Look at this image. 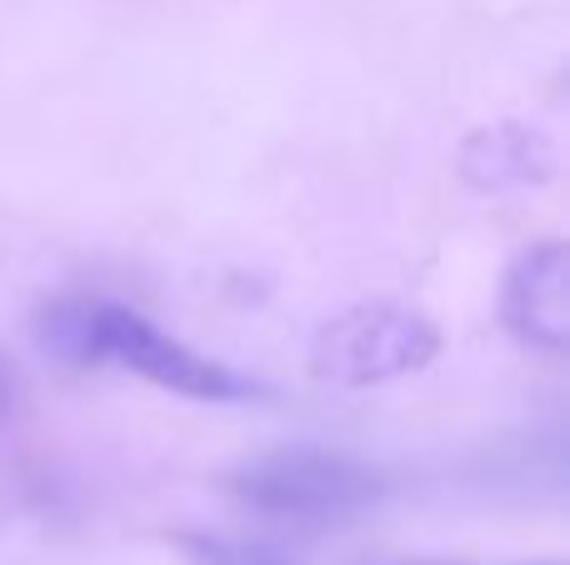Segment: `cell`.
Segmentation results:
<instances>
[{
	"label": "cell",
	"instance_id": "cell-1",
	"mask_svg": "<svg viewBox=\"0 0 570 565\" xmlns=\"http://www.w3.org/2000/svg\"><path fill=\"white\" fill-rule=\"evenodd\" d=\"M40 340L70 366L116 360V366L146 376L150 386H166L190 400H246L261 390L250 376L180 346L176 336L150 326L140 310L110 306V300H60V306H50L40 320Z\"/></svg>",
	"mask_w": 570,
	"mask_h": 565
},
{
	"label": "cell",
	"instance_id": "cell-2",
	"mask_svg": "<svg viewBox=\"0 0 570 565\" xmlns=\"http://www.w3.org/2000/svg\"><path fill=\"white\" fill-rule=\"evenodd\" d=\"M230 490H236L240 506H250L266 521H281L295 531H331L365 516L381 500L385 480L351 456L295 446L240 466L230 476Z\"/></svg>",
	"mask_w": 570,
	"mask_h": 565
},
{
	"label": "cell",
	"instance_id": "cell-3",
	"mask_svg": "<svg viewBox=\"0 0 570 565\" xmlns=\"http://www.w3.org/2000/svg\"><path fill=\"white\" fill-rule=\"evenodd\" d=\"M435 350H441V330L431 316L375 300V306H355L325 320V330L315 336L311 366L331 386H381V380L431 366Z\"/></svg>",
	"mask_w": 570,
	"mask_h": 565
},
{
	"label": "cell",
	"instance_id": "cell-5",
	"mask_svg": "<svg viewBox=\"0 0 570 565\" xmlns=\"http://www.w3.org/2000/svg\"><path fill=\"white\" fill-rule=\"evenodd\" d=\"M465 176L485 190H521L556 176V150L541 130L491 126L465 146Z\"/></svg>",
	"mask_w": 570,
	"mask_h": 565
},
{
	"label": "cell",
	"instance_id": "cell-6",
	"mask_svg": "<svg viewBox=\"0 0 570 565\" xmlns=\"http://www.w3.org/2000/svg\"><path fill=\"white\" fill-rule=\"evenodd\" d=\"M186 556L196 565H295L285 561L276 546H261V541H230V536H180Z\"/></svg>",
	"mask_w": 570,
	"mask_h": 565
},
{
	"label": "cell",
	"instance_id": "cell-7",
	"mask_svg": "<svg viewBox=\"0 0 570 565\" xmlns=\"http://www.w3.org/2000/svg\"><path fill=\"white\" fill-rule=\"evenodd\" d=\"M10 410V376H6V360H0V416Z\"/></svg>",
	"mask_w": 570,
	"mask_h": 565
},
{
	"label": "cell",
	"instance_id": "cell-4",
	"mask_svg": "<svg viewBox=\"0 0 570 565\" xmlns=\"http://www.w3.org/2000/svg\"><path fill=\"white\" fill-rule=\"evenodd\" d=\"M501 316L535 350L570 346V256L561 240L531 246L511 266L501 290Z\"/></svg>",
	"mask_w": 570,
	"mask_h": 565
}]
</instances>
